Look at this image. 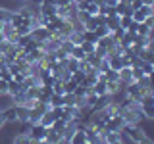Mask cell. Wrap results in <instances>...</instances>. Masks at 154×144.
<instances>
[{"mask_svg":"<svg viewBox=\"0 0 154 144\" xmlns=\"http://www.w3.org/2000/svg\"><path fill=\"white\" fill-rule=\"evenodd\" d=\"M29 138H31V142H45V136H46V127L41 123H31V127H29Z\"/></svg>","mask_w":154,"mask_h":144,"instance_id":"2","label":"cell"},{"mask_svg":"<svg viewBox=\"0 0 154 144\" xmlns=\"http://www.w3.org/2000/svg\"><path fill=\"white\" fill-rule=\"evenodd\" d=\"M94 54L98 58H108V48L100 46V44H94Z\"/></svg>","mask_w":154,"mask_h":144,"instance_id":"18","label":"cell"},{"mask_svg":"<svg viewBox=\"0 0 154 144\" xmlns=\"http://www.w3.org/2000/svg\"><path fill=\"white\" fill-rule=\"evenodd\" d=\"M10 16H12V8L2 6V4H0V23L10 21Z\"/></svg>","mask_w":154,"mask_h":144,"instance_id":"11","label":"cell"},{"mask_svg":"<svg viewBox=\"0 0 154 144\" xmlns=\"http://www.w3.org/2000/svg\"><path fill=\"white\" fill-rule=\"evenodd\" d=\"M143 23H144V25H146V27L154 29V16H146V17L143 19Z\"/></svg>","mask_w":154,"mask_h":144,"instance_id":"28","label":"cell"},{"mask_svg":"<svg viewBox=\"0 0 154 144\" xmlns=\"http://www.w3.org/2000/svg\"><path fill=\"white\" fill-rule=\"evenodd\" d=\"M106 81H119V71H114V69H108L104 73Z\"/></svg>","mask_w":154,"mask_h":144,"instance_id":"21","label":"cell"},{"mask_svg":"<svg viewBox=\"0 0 154 144\" xmlns=\"http://www.w3.org/2000/svg\"><path fill=\"white\" fill-rule=\"evenodd\" d=\"M81 35H83V40H91V42H94V44L98 42V37H96L93 31H83Z\"/></svg>","mask_w":154,"mask_h":144,"instance_id":"19","label":"cell"},{"mask_svg":"<svg viewBox=\"0 0 154 144\" xmlns=\"http://www.w3.org/2000/svg\"><path fill=\"white\" fill-rule=\"evenodd\" d=\"M122 133L125 134V140L127 142H152L148 138V134L143 131L141 125H133V123H125L122 127Z\"/></svg>","mask_w":154,"mask_h":144,"instance_id":"1","label":"cell"},{"mask_svg":"<svg viewBox=\"0 0 154 144\" xmlns=\"http://www.w3.org/2000/svg\"><path fill=\"white\" fill-rule=\"evenodd\" d=\"M85 10L91 14V16H96V14H98V4H96V2H89L85 6Z\"/></svg>","mask_w":154,"mask_h":144,"instance_id":"24","label":"cell"},{"mask_svg":"<svg viewBox=\"0 0 154 144\" xmlns=\"http://www.w3.org/2000/svg\"><path fill=\"white\" fill-rule=\"evenodd\" d=\"M131 21H133V19H131V16H122V17H119V27H122L123 31H125V29H127L129 25H131Z\"/></svg>","mask_w":154,"mask_h":144,"instance_id":"22","label":"cell"},{"mask_svg":"<svg viewBox=\"0 0 154 144\" xmlns=\"http://www.w3.org/2000/svg\"><path fill=\"white\" fill-rule=\"evenodd\" d=\"M118 2H119V0H104V4H106V6H110V8H114Z\"/></svg>","mask_w":154,"mask_h":144,"instance_id":"31","label":"cell"},{"mask_svg":"<svg viewBox=\"0 0 154 144\" xmlns=\"http://www.w3.org/2000/svg\"><path fill=\"white\" fill-rule=\"evenodd\" d=\"M141 69L144 71V75H152V69H154V62H141Z\"/></svg>","mask_w":154,"mask_h":144,"instance_id":"17","label":"cell"},{"mask_svg":"<svg viewBox=\"0 0 154 144\" xmlns=\"http://www.w3.org/2000/svg\"><path fill=\"white\" fill-rule=\"evenodd\" d=\"M79 69L83 71V73H89L91 69H94V67L91 65V64H89V62H87V60H81V62H79Z\"/></svg>","mask_w":154,"mask_h":144,"instance_id":"25","label":"cell"},{"mask_svg":"<svg viewBox=\"0 0 154 144\" xmlns=\"http://www.w3.org/2000/svg\"><path fill=\"white\" fill-rule=\"evenodd\" d=\"M69 56L71 58H75V60H85V58H87V54H85V50H83V48H81L79 44H77V46H73V48H71V50H69Z\"/></svg>","mask_w":154,"mask_h":144,"instance_id":"10","label":"cell"},{"mask_svg":"<svg viewBox=\"0 0 154 144\" xmlns=\"http://www.w3.org/2000/svg\"><path fill=\"white\" fill-rule=\"evenodd\" d=\"M96 25H98V23H96V19H94V16H91V17H89V19H87V21L83 23L85 31H93V33H94V29H96Z\"/></svg>","mask_w":154,"mask_h":144,"instance_id":"16","label":"cell"},{"mask_svg":"<svg viewBox=\"0 0 154 144\" xmlns=\"http://www.w3.org/2000/svg\"><path fill=\"white\" fill-rule=\"evenodd\" d=\"M127 6L131 8V10H139V8L143 6V0H129V2H127Z\"/></svg>","mask_w":154,"mask_h":144,"instance_id":"27","label":"cell"},{"mask_svg":"<svg viewBox=\"0 0 154 144\" xmlns=\"http://www.w3.org/2000/svg\"><path fill=\"white\" fill-rule=\"evenodd\" d=\"M19 92H23L21 83H19V81H16V79L8 81V94H10V96H16V94H19Z\"/></svg>","mask_w":154,"mask_h":144,"instance_id":"6","label":"cell"},{"mask_svg":"<svg viewBox=\"0 0 154 144\" xmlns=\"http://www.w3.org/2000/svg\"><path fill=\"white\" fill-rule=\"evenodd\" d=\"M8 92V81L0 79V94H6Z\"/></svg>","mask_w":154,"mask_h":144,"instance_id":"29","label":"cell"},{"mask_svg":"<svg viewBox=\"0 0 154 144\" xmlns=\"http://www.w3.org/2000/svg\"><path fill=\"white\" fill-rule=\"evenodd\" d=\"M108 33H110V31H108V27H106V25H96V29H94V35L98 37V38H100V37H106Z\"/></svg>","mask_w":154,"mask_h":144,"instance_id":"23","label":"cell"},{"mask_svg":"<svg viewBox=\"0 0 154 144\" xmlns=\"http://www.w3.org/2000/svg\"><path fill=\"white\" fill-rule=\"evenodd\" d=\"M54 119H56V117H54V113H52V110H50V108H48L46 112L42 113V117L38 119V123H41V125H45V127H50V125L54 123Z\"/></svg>","mask_w":154,"mask_h":144,"instance_id":"8","label":"cell"},{"mask_svg":"<svg viewBox=\"0 0 154 144\" xmlns=\"http://www.w3.org/2000/svg\"><path fill=\"white\" fill-rule=\"evenodd\" d=\"M79 46L85 50V54H91V52H94V42H91V40H83Z\"/></svg>","mask_w":154,"mask_h":144,"instance_id":"20","label":"cell"},{"mask_svg":"<svg viewBox=\"0 0 154 144\" xmlns=\"http://www.w3.org/2000/svg\"><path fill=\"white\" fill-rule=\"evenodd\" d=\"M2 25H4V23H0V33H2Z\"/></svg>","mask_w":154,"mask_h":144,"instance_id":"33","label":"cell"},{"mask_svg":"<svg viewBox=\"0 0 154 144\" xmlns=\"http://www.w3.org/2000/svg\"><path fill=\"white\" fill-rule=\"evenodd\" d=\"M2 127H6V113L0 112V129H2Z\"/></svg>","mask_w":154,"mask_h":144,"instance_id":"30","label":"cell"},{"mask_svg":"<svg viewBox=\"0 0 154 144\" xmlns=\"http://www.w3.org/2000/svg\"><path fill=\"white\" fill-rule=\"evenodd\" d=\"M14 42H10L8 38H2L0 40V54H6V52H10V50H14Z\"/></svg>","mask_w":154,"mask_h":144,"instance_id":"13","label":"cell"},{"mask_svg":"<svg viewBox=\"0 0 154 144\" xmlns=\"http://www.w3.org/2000/svg\"><path fill=\"white\" fill-rule=\"evenodd\" d=\"M0 79H4V81H12V79H14V75L10 73V69H8V67L0 71Z\"/></svg>","mask_w":154,"mask_h":144,"instance_id":"26","label":"cell"},{"mask_svg":"<svg viewBox=\"0 0 154 144\" xmlns=\"http://www.w3.org/2000/svg\"><path fill=\"white\" fill-rule=\"evenodd\" d=\"M69 144H87V138H85V131L83 129H75L73 134L69 138Z\"/></svg>","mask_w":154,"mask_h":144,"instance_id":"5","label":"cell"},{"mask_svg":"<svg viewBox=\"0 0 154 144\" xmlns=\"http://www.w3.org/2000/svg\"><path fill=\"white\" fill-rule=\"evenodd\" d=\"M143 4H148V6H154V0H143Z\"/></svg>","mask_w":154,"mask_h":144,"instance_id":"32","label":"cell"},{"mask_svg":"<svg viewBox=\"0 0 154 144\" xmlns=\"http://www.w3.org/2000/svg\"><path fill=\"white\" fill-rule=\"evenodd\" d=\"M91 90L96 94V96H100V94H106V81H100V79H96V83L91 86Z\"/></svg>","mask_w":154,"mask_h":144,"instance_id":"9","label":"cell"},{"mask_svg":"<svg viewBox=\"0 0 154 144\" xmlns=\"http://www.w3.org/2000/svg\"><path fill=\"white\" fill-rule=\"evenodd\" d=\"M66 69L67 71H77L79 69V60H75V58H71V56H67V60H66Z\"/></svg>","mask_w":154,"mask_h":144,"instance_id":"12","label":"cell"},{"mask_svg":"<svg viewBox=\"0 0 154 144\" xmlns=\"http://www.w3.org/2000/svg\"><path fill=\"white\" fill-rule=\"evenodd\" d=\"M67 38H69V40L73 42L75 46H77V44H81V42H83V35H81V33H77V31H71L69 35H67Z\"/></svg>","mask_w":154,"mask_h":144,"instance_id":"15","label":"cell"},{"mask_svg":"<svg viewBox=\"0 0 154 144\" xmlns=\"http://www.w3.org/2000/svg\"><path fill=\"white\" fill-rule=\"evenodd\" d=\"M131 81H133V77H131V67H122V69H119V83L125 86V85L131 83Z\"/></svg>","mask_w":154,"mask_h":144,"instance_id":"7","label":"cell"},{"mask_svg":"<svg viewBox=\"0 0 154 144\" xmlns=\"http://www.w3.org/2000/svg\"><path fill=\"white\" fill-rule=\"evenodd\" d=\"M131 77H133V81H141L144 77V71L139 65H131Z\"/></svg>","mask_w":154,"mask_h":144,"instance_id":"14","label":"cell"},{"mask_svg":"<svg viewBox=\"0 0 154 144\" xmlns=\"http://www.w3.org/2000/svg\"><path fill=\"white\" fill-rule=\"evenodd\" d=\"M45 142L46 144H62V142H64V133L56 131V129H52V127H46Z\"/></svg>","mask_w":154,"mask_h":144,"instance_id":"4","label":"cell"},{"mask_svg":"<svg viewBox=\"0 0 154 144\" xmlns=\"http://www.w3.org/2000/svg\"><path fill=\"white\" fill-rule=\"evenodd\" d=\"M29 37L35 38V40H38V42H45V40H48V38L52 37V31L48 27H45V25H37V27L31 29Z\"/></svg>","mask_w":154,"mask_h":144,"instance_id":"3","label":"cell"}]
</instances>
